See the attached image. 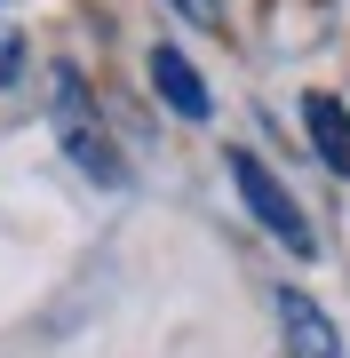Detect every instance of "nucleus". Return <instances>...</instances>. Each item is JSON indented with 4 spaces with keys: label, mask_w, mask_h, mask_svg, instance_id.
Returning <instances> with one entry per match:
<instances>
[{
    "label": "nucleus",
    "mask_w": 350,
    "mask_h": 358,
    "mask_svg": "<svg viewBox=\"0 0 350 358\" xmlns=\"http://www.w3.org/2000/svg\"><path fill=\"white\" fill-rule=\"evenodd\" d=\"M271 319H279L286 358H350L342 350V327L326 319V303L311 287H271Z\"/></svg>",
    "instance_id": "obj_3"
},
{
    "label": "nucleus",
    "mask_w": 350,
    "mask_h": 358,
    "mask_svg": "<svg viewBox=\"0 0 350 358\" xmlns=\"http://www.w3.org/2000/svg\"><path fill=\"white\" fill-rule=\"evenodd\" d=\"M16 72H24V40H16L8 24H0V88H8V80H16Z\"/></svg>",
    "instance_id": "obj_6"
},
{
    "label": "nucleus",
    "mask_w": 350,
    "mask_h": 358,
    "mask_svg": "<svg viewBox=\"0 0 350 358\" xmlns=\"http://www.w3.org/2000/svg\"><path fill=\"white\" fill-rule=\"evenodd\" d=\"M302 136H311V152L326 159V176L350 183V103L326 96V88H311V96H302Z\"/></svg>",
    "instance_id": "obj_5"
},
{
    "label": "nucleus",
    "mask_w": 350,
    "mask_h": 358,
    "mask_svg": "<svg viewBox=\"0 0 350 358\" xmlns=\"http://www.w3.org/2000/svg\"><path fill=\"white\" fill-rule=\"evenodd\" d=\"M168 8H175V16H191V24H215V16H223L215 0H168Z\"/></svg>",
    "instance_id": "obj_7"
},
{
    "label": "nucleus",
    "mask_w": 350,
    "mask_h": 358,
    "mask_svg": "<svg viewBox=\"0 0 350 358\" xmlns=\"http://www.w3.org/2000/svg\"><path fill=\"white\" fill-rule=\"evenodd\" d=\"M143 72H152V88H159V103H168L175 120H207V112H215V96H207V72H199L191 56L175 48V40H159V48L143 56Z\"/></svg>",
    "instance_id": "obj_4"
},
{
    "label": "nucleus",
    "mask_w": 350,
    "mask_h": 358,
    "mask_svg": "<svg viewBox=\"0 0 350 358\" xmlns=\"http://www.w3.org/2000/svg\"><path fill=\"white\" fill-rule=\"evenodd\" d=\"M48 128H56L64 159H72L88 183H104V192H119V183H128V159H119V143H112V128H104V112H96L88 80H80L72 64H56V80H48Z\"/></svg>",
    "instance_id": "obj_1"
},
{
    "label": "nucleus",
    "mask_w": 350,
    "mask_h": 358,
    "mask_svg": "<svg viewBox=\"0 0 350 358\" xmlns=\"http://www.w3.org/2000/svg\"><path fill=\"white\" fill-rule=\"evenodd\" d=\"M223 167H231V183H239L247 215L271 231L286 255H319V231H311V215H302V199L286 192V183H279V176H271V167H263L255 152H247V143H231V152H223Z\"/></svg>",
    "instance_id": "obj_2"
}]
</instances>
